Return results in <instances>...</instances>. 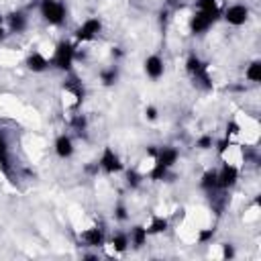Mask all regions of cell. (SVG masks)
I'll return each instance as SVG.
<instances>
[{
  "label": "cell",
  "instance_id": "13",
  "mask_svg": "<svg viewBox=\"0 0 261 261\" xmlns=\"http://www.w3.org/2000/svg\"><path fill=\"white\" fill-rule=\"evenodd\" d=\"M49 65H51V61H49L43 53H39V51H33V53L27 57V67H29L31 71H35V73L45 71Z\"/></svg>",
  "mask_w": 261,
  "mask_h": 261
},
{
  "label": "cell",
  "instance_id": "1",
  "mask_svg": "<svg viewBox=\"0 0 261 261\" xmlns=\"http://www.w3.org/2000/svg\"><path fill=\"white\" fill-rule=\"evenodd\" d=\"M73 61H75V47H73L71 43H67V41L57 43L55 53H53V57H51V65L57 67L59 71L69 73L71 67H73Z\"/></svg>",
  "mask_w": 261,
  "mask_h": 261
},
{
  "label": "cell",
  "instance_id": "22",
  "mask_svg": "<svg viewBox=\"0 0 261 261\" xmlns=\"http://www.w3.org/2000/svg\"><path fill=\"white\" fill-rule=\"evenodd\" d=\"M147 177H149L151 181H163V179H167V177H169V169H167V167H163V165H159V163H153V167L149 169Z\"/></svg>",
  "mask_w": 261,
  "mask_h": 261
},
{
  "label": "cell",
  "instance_id": "30",
  "mask_svg": "<svg viewBox=\"0 0 261 261\" xmlns=\"http://www.w3.org/2000/svg\"><path fill=\"white\" fill-rule=\"evenodd\" d=\"M198 10H208V8H218V0H198L196 2Z\"/></svg>",
  "mask_w": 261,
  "mask_h": 261
},
{
  "label": "cell",
  "instance_id": "34",
  "mask_svg": "<svg viewBox=\"0 0 261 261\" xmlns=\"http://www.w3.org/2000/svg\"><path fill=\"white\" fill-rule=\"evenodd\" d=\"M4 37H6V31H4V27L0 24V41H4Z\"/></svg>",
  "mask_w": 261,
  "mask_h": 261
},
{
  "label": "cell",
  "instance_id": "4",
  "mask_svg": "<svg viewBox=\"0 0 261 261\" xmlns=\"http://www.w3.org/2000/svg\"><path fill=\"white\" fill-rule=\"evenodd\" d=\"M186 71H188L196 82H200L206 90L212 88V80H210V73H208V63L202 61L196 53H192V55L186 59Z\"/></svg>",
  "mask_w": 261,
  "mask_h": 261
},
{
  "label": "cell",
  "instance_id": "18",
  "mask_svg": "<svg viewBox=\"0 0 261 261\" xmlns=\"http://www.w3.org/2000/svg\"><path fill=\"white\" fill-rule=\"evenodd\" d=\"M110 245H112V249L116 251V253H124L126 249H128V234L126 232H114L112 237H110Z\"/></svg>",
  "mask_w": 261,
  "mask_h": 261
},
{
  "label": "cell",
  "instance_id": "35",
  "mask_svg": "<svg viewBox=\"0 0 261 261\" xmlns=\"http://www.w3.org/2000/svg\"><path fill=\"white\" fill-rule=\"evenodd\" d=\"M167 2H169V4H177L179 0H167Z\"/></svg>",
  "mask_w": 261,
  "mask_h": 261
},
{
  "label": "cell",
  "instance_id": "8",
  "mask_svg": "<svg viewBox=\"0 0 261 261\" xmlns=\"http://www.w3.org/2000/svg\"><path fill=\"white\" fill-rule=\"evenodd\" d=\"M216 175H218V190H230V188L239 181L241 171H239L237 165H232V163H224V165L216 171Z\"/></svg>",
  "mask_w": 261,
  "mask_h": 261
},
{
  "label": "cell",
  "instance_id": "17",
  "mask_svg": "<svg viewBox=\"0 0 261 261\" xmlns=\"http://www.w3.org/2000/svg\"><path fill=\"white\" fill-rule=\"evenodd\" d=\"M200 188L208 194H214L218 190V175H216V169H208L202 173L200 177Z\"/></svg>",
  "mask_w": 261,
  "mask_h": 261
},
{
  "label": "cell",
  "instance_id": "25",
  "mask_svg": "<svg viewBox=\"0 0 261 261\" xmlns=\"http://www.w3.org/2000/svg\"><path fill=\"white\" fill-rule=\"evenodd\" d=\"M141 181H143V175H141L137 169H128V171H126V184H128L130 188H137Z\"/></svg>",
  "mask_w": 261,
  "mask_h": 261
},
{
  "label": "cell",
  "instance_id": "20",
  "mask_svg": "<svg viewBox=\"0 0 261 261\" xmlns=\"http://www.w3.org/2000/svg\"><path fill=\"white\" fill-rule=\"evenodd\" d=\"M245 77H247L249 82H253V84H259V82H261V61H259V59H255V61H251V63L247 65Z\"/></svg>",
  "mask_w": 261,
  "mask_h": 261
},
{
  "label": "cell",
  "instance_id": "26",
  "mask_svg": "<svg viewBox=\"0 0 261 261\" xmlns=\"http://www.w3.org/2000/svg\"><path fill=\"white\" fill-rule=\"evenodd\" d=\"M114 218H116L118 222H124V220L128 218V210H126V206H124L122 202H118V204L114 206Z\"/></svg>",
  "mask_w": 261,
  "mask_h": 261
},
{
  "label": "cell",
  "instance_id": "6",
  "mask_svg": "<svg viewBox=\"0 0 261 261\" xmlns=\"http://www.w3.org/2000/svg\"><path fill=\"white\" fill-rule=\"evenodd\" d=\"M98 167L104 169L106 173H118V171H122L124 165H122V161H120V157H118V153L114 149L104 147V151H102V155L98 159Z\"/></svg>",
  "mask_w": 261,
  "mask_h": 261
},
{
  "label": "cell",
  "instance_id": "10",
  "mask_svg": "<svg viewBox=\"0 0 261 261\" xmlns=\"http://www.w3.org/2000/svg\"><path fill=\"white\" fill-rule=\"evenodd\" d=\"M177 159H179V151H177L175 147H161V149H157L155 163H159V165L171 169V167L177 163Z\"/></svg>",
  "mask_w": 261,
  "mask_h": 261
},
{
  "label": "cell",
  "instance_id": "11",
  "mask_svg": "<svg viewBox=\"0 0 261 261\" xmlns=\"http://www.w3.org/2000/svg\"><path fill=\"white\" fill-rule=\"evenodd\" d=\"M163 71H165V63H163V59L159 55H149L145 59V73H147V77L159 80L163 75Z\"/></svg>",
  "mask_w": 261,
  "mask_h": 261
},
{
  "label": "cell",
  "instance_id": "21",
  "mask_svg": "<svg viewBox=\"0 0 261 261\" xmlns=\"http://www.w3.org/2000/svg\"><path fill=\"white\" fill-rule=\"evenodd\" d=\"M100 82H102L104 86H114V84L118 82V67H116V65L104 67V69L100 71Z\"/></svg>",
  "mask_w": 261,
  "mask_h": 261
},
{
  "label": "cell",
  "instance_id": "24",
  "mask_svg": "<svg viewBox=\"0 0 261 261\" xmlns=\"http://www.w3.org/2000/svg\"><path fill=\"white\" fill-rule=\"evenodd\" d=\"M71 126H73L77 133H84V130H86V126H88L86 116H84V114H73V118H71Z\"/></svg>",
  "mask_w": 261,
  "mask_h": 261
},
{
  "label": "cell",
  "instance_id": "5",
  "mask_svg": "<svg viewBox=\"0 0 261 261\" xmlns=\"http://www.w3.org/2000/svg\"><path fill=\"white\" fill-rule=\"evenodd\" d=\"M102 31V20L100 18H86L77 29H75V39L86 43V41H92L94 37H98Z\"/></svg>",
  "mask_w": 261,
  "mask_h": 261
},
{
  "label": "cell",
  "instance_id": "23",
  "mask_svg": "<svg viewBox=\"0 0 261 261\" xmlns=\"http://www.w3.org/2000/svg\"><path fill=\"white\" fill-rule=\"evenodd\" d=\"M196 147H198L200 151H208V149H212V147H214V139H212V135H202V137H198Z\"/></svg>",
  "mask_w": 261,
  "mask_h": 261
},
{
  "label": "cell",
  "instance_id": "9",
  "mask_svg": "<svg viewBox=\"0 0 261 261\" xmlns=\"http://www.w3.org/2000/svg\"><path fill=\"white\" fill-rule=\"evenodd\" d=\"M80 237H82V241L86 243V247H94V249L104 247V243H106V234H104V230H102L100 226L86 228V230H82Z\"/></svg>",
  "mask_w": 261,
  "mask_h": 261
},
{
  "label": "cell",
  "instance_id": "15",
  "mask_svg": "<svg viewBox=\"0 0 261 261\" xmlns=\"http://www.w3.org/2000/svg\"><path fill=\"white\" fill-rule=\"evenodd\" d=\"M147 237H149L147 226H143V224H135V226L130 228V232H128V243H130L135 249H141V247L147 245Z\"/></svg>",
  "mask_w": 261,
  "mask_h": 261
},
{
  "label": "cell",
  "instance_id": "7",
  "mask_svg": "<svg viewBox=\"0 0 261 261\" xmlns=\"http://www.w3.org/2000/svg\"><path fill=\"white\" fill-rule=\"evenodd\" d=\"M222 18L230 24V27H243L249 20V8L245 4H230L224 12Z\"/></svg>",
  "mask_w": 261,
  "mask_h": 261
},
{
  "label": "cell",
  "instance_id": "14",
  "mask_svg": "<svg viewBox=\"0 0 261 261\" xmlns=\"http://www.w3.org/2000/svg\"><path fill=\"white\" fill-rule=\"evenodd\" d=\"M63 90H65V92H69V94L75 98V104H82V100H84L86 92H84V86H82V82H80L77 77L69 75V77L63 82Z\"/></svg>",
  "mask_w": 261,
  "mask_h": 261
},
{
  "label": "cell",
  "instance_id": "16",
  "mask_svg": "<svg viewBox=\"0 0 261 261\" xmlns=\"http://www.w3.org/2000/svg\"><path fill=\"white\" fill-rule=\"evenodd\" d=\"M6 18H8V29H10V33H22V31L27 29V24H29L27 14H24V12H20V10L10 12Z\"/></svg>",
  "mask_w": 261,
  "mask_h": 261
},
{
  "label": "cell",
  "instance_id": "3",
  "mask_svg": "<svg viewBox=\"0 0 261 261\" xmlns=\"http://www.w3.org/2000/svg\"><path fill=\"white\" fill-rule=\"evenodd\" d=\"M39 10H41V16L49 22V24H53V27H59V24H63V20H65V4L61 2V0H41L39 2Z\"/></svg>",
  "mask_w": 261,
  "mask_h": 261
},
{
  "label": "cell",
  "instance_id": "33",
  "mask_svg": "<svg viewBox=\"0 0 261 261\" xmlns=\"http://www.w3.org/2000/svg\"><path fill=\"white\" fill-rule=\"evenodd\" d=\"M120 55H122L120 47H114V49H112V57H120Z\"/></svg>",
  "mask_w": 261,
  "mask_h": 261
},
{
  "label": "cell",
  "instance_id": "19",
  "mask_svg": "<svg viewBox=\"0 0 261 261\" xmlns=\"http://www.w3.org/2000/svg\"><path fill=\"white\" fill-rule=\"evenodd\" d=\"M167 226H169L167 218H163V216H153L151 222H149V226H147V232H149V234H161V232L167 230Z\"/></svg>",
  "mask_w": 261,
  "mask_h": 261
},
{
  "label": "cell",
  "instance_id": "2",
  "mask_svg": "<svg viewBox=\"0 0 261 261\" xmlns=\"http://www.w3.org/2000/svg\"><path fill=\"white\" fill-rule=\"evenodd\" d=\"M220 16V8H208V10H198L194 12V16L190 18V33L194 35H202L206 33Z\"/></svg>",
  "mask_w": 261,
  "mask_h": 261
},
{
  "label": "cell",
  "instance_id": "27",
  "mask_svg": "<svg viewBox=\"0 0 261 261\" xmlns=\"http://www.w3.org/2000/svg\"><path fill=\"white\" fill-rule=\"evenodd\" d=\"M214 239V228H202L200 232H198V243L200 245H206L208 241H212Z\"/></svg>",
  "mask_w": 261,
  "mask_h": 261
},
{
  "label": "cell",
  "instance_id": "32",
  "mask_svg": "<svg viewBox=\"0 0 261 261\" xmlns=\"http://www.w3.org/2000/svg\"><path fill=\"white\" fill-rule=\"evenodd\" d=\"M145 116H147V120H157V116H159V112H157V108L155 106H147L145 108Z\"/></svg>",
  "mask_w": 261,
  "mask_h": 261
},
{
  "label": "cell",
  "instance_id": "12",
  "mask_svg": "<svg viewBox=\"0 0 261 261\" xmlns=\"http://www.w3.org/2000/svg\"><path fill=\"white\" fill-rule=\"evenodd\" d=\"M73 151H75V147H73V141L69 135H59L55 139V153L59 159H69L73 155Z\"/></svg>",
  "mask_w": 261,
  "mask_h": 261
},
{
  "label": "cell",
  "instance_id": "36",
  "mask_svg": "<svg viewBox=\"0 0 261 261\" xmlns=\"http://www.w3.org/2000/svg\"><path fill=\"white\" fill-rule=\"evenodd\" d=\"M2 22H4V16H2V14H0V24H2Z\"/></svg>",
  "mask_w": 261,
  "mask_h": 261
},
{
  "label": "cell",
  "instance_id": "31",
  "mask_svg": "<svg viewBox=\"0 0 261 261\" xmlns=\"http://www.w3.org/2000/svg\"><path fill=\"white\" fill-rule=\"evenodd\" d=\"M222 257H224V259H232V257H234V247H232L230 243H224V245H222Z\"/></svg>",
  "mask_w": 261,
  "mask_h": 261
},
{
  "label": "cell",
  "instance_id": "29",
  "mask_svg": "<svg viewBox=\"0 0 261 261\" xmlns=\"http://www.w3.org/2000/svg\"><path fill=\"white\" fill-rule=\"evenodd\" d=\"M214 145H216L218 155L222 157V155H224V153L230 149V139H228V137H224V139H220V141H218V143H214Z\"/></svg>",
  "mask_w": 261,
  "mask_h": 261
},
{
  "label": "cell",
  "instance_id": "28",
  "mask_svg": "<svg viewBox=\"0 0 261 261\" xmlns=\"http://www.w3.org/2000/svg\"><path fill=\"white\" fill-rule=\"evenodd\" d=\"M239 133H241V124L234 122V120H228V122H226V137L232 139V137L239 135Z\"/></svg>",
  "mask_w": 261,
  "mask_h": 261
}]
</instances>
